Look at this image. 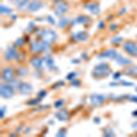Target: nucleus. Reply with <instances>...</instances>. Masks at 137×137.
Wrapping results in <instances>:
<instances>
[{
    "mask_svg": "<svg viewBox=\"0 0 137 137\" xmlns=\"http://www.w3.org/2000/svg\"><path fill=\"white\" fill-rule=\"evenodd\" d=\"M51 50V45L50 43L41 41V52H49Z\"/></svg>",
    "mask_w": 137,
    "mask_h": 137,
    "instance_id": "obj_24",
    "label": "nucleus"
},
{
    "mask_svg": "<svg viewBox=\"0 0 137 137\" xmlns=\"http://www.w3.org/2000/svg\"><path fill=\"white\" fill-rule=\"evenodd\" d=\"M13 79H14V70H13V68L11 67L5 68L2 71V79L7 82H9Z\"/></svg>",
    "mask_w": 137,
    "mask_h": 137,
    "instance_id": "obj_11",
    "label": "nucleus"
},
{
    "mask_svg": "<svg viewBox=\"0 0 137 137\" xmlns=\"http://www.w3.org/2000/svg\"><path fill=\"white\" fill-rule=\"evenodd\" d=\"M17 90L19 91V93L21 95H29L33 92V88L29 83L28 82H20L18 87H17Z\"/></svg>",
    "mask_w": 137,
    "mask_h": 137,
    "instance_id": "obj_8",
    "label": "nucleus"
},
{
    "mask_svg": "<svg viewBox=\"0 0 137 137\" xmlns=\"http://www.w3.org/2000/svg\"><path fill=\"white\" fill-rule=\"evenodd\" d=\"M118 53L115 49L113 48H110L107 50L103 51V52L100 53L98 55V59H111V60H115V58L117 57Z\"/></svg>",
    "mask_w": 137,
    "mask_h": 137,
    "instance_id": "obj_9",
    "label": "nucleus"
},
{
    "mask_svg": "<svg viewBox=\"0 0 137 137\" xmlns=\"http://www.w3.org/2000/svg\"><path fill=\"white\" fill-rule=\"evenodd\" d=\"M71 62L73 63V64H78V63L79 62V60H77V59H75V60H71Z\"/></svg>",
    "mask_w": 137,
    "mask_h": 137,
    "instance_id": "obj_50",
    "label": "nucleus"
},
{
    "mask_svg": "<svg viewBox=\"0 0 137 137\" xmlns=\"http://www.w3.org/2000/svg\"><path fill=\"white\" fill-rule=\"evenodd\" d=\"M17 73L19 75L20 77H24V76L28 75L29 71H28V70H26V68H24V67H18L17 69Z\"/></svg>",
    "mask_w": 137,
    "mask_h": 137,
    "instance_id": "obj_25",
    "label": "nucleus"
},
{
    "mask_svg": "<svg viewBox=\"0 0 137 137\" xmlns=\"http://www.w3.org/2000/svg\"><path fill=\"white\" fill-rule=\"evenodd\" d=\"M102 133H103V136H107V137H112L115 135V133H114V132H113V130L112 128H105L103 130V132H102Z\"/></svg>",
    "mask_w": 137,
    "mask_h": 137,
    "instance_id": "obj_26",
    "label": "nucleus"
},
{
    "mask_svg": "<svg viewBox=\"0 0 137 137\" xmlns=\"http://www.w3.org/2000/svg\"><path fill=\"white\" fill-rule=\"evenodd\" d=\"M123 50L127 52L129 55L132 57H136L137 56V45L132 40H128L123 43Z\"/></svg>",
    "mask_w": 137,
    "mask_h": 137,
    "instance_id": "obj_5",
    "label": "nucleus"
},
{
    "mask_svg": "<svg viewBox=\"0 0 137 137\" xmlns=\"http://www.w3.org/2000/svg\"><path fill=\"white\" fill-rule=\"evenodd\" d=\"M22 128H23V125H20V126H19V127H17V130H16V132H20V131H21L22 130Z\"/></svg>",
    "mask_w": 137,
    "mask_h": 137,
    "instance_id": "obj_51",
    "label": "nucleus"
},
{
    "mask_svg": "<svg viewBox=\"0 0 137 137\" xmlns=\"http://www.w3.org/2000/svg\"><path fill=\"white\" fill-rule=\"evenodd\" d=\"M135 91H137V87H136V88H135Z\"/></svg>",
    "mask_w": 137,
    "mask_h": 137,
    "instance_id": "obj_56",
    "label": "nucleus"
},
{
    "mask_svg": "<svg viewBox=\"0 0 137 137\" xmlns=\"http://www.w3.org/2000/svg\"><path fill=\"white\" fill-rule=\"evenodd\" d=\"M13 5H15L17 7V9L20 10L21 12H26L28 11L29 3L31 2V0H9Z\"/></svg>",
    "mask_w": 137,
    "mask_h": 137,
    "instance_id": "obj_6",
    "label": "nucleus"
},
{
    "mask_svg": "<svg viewBox=\"0 0 137 137\" xmlns=\"http://www.w3.org/2000/svg\"><path fill=\"white\" fill-rule=\"evenodd\" d=\"M64 85H65V82L63 81V80H59V81L55 82V83L53 84V86L51 87V89L56 90V89H58V88H60V87H63Z\"/></svg>",
    "mask_w": 137,
    "mask_h": 137,
    "instance_id": "obj_30",
    "label": "nucleus"
},
{
    "mask_svg": "<svg viewBox=\"0 0 137 137\" xmlns=\"http://www.w3.org/2000/svg\"><path fill=\"white\" fill-rule=\"evenodd\" d=\"M6 106H2V108H1V111H0V117H1V119H3L4 118V116H5V112H6Z\"/></svg>",
    "mask_w": 137,
    "mask_h": 137,
    "instance_id": "obj_41",
    "label": "nucleus"
},
{
    "mask_svg": "<svg viewBox=\"0 0 137 137\" xmlns=\"http://www.w3.org/2000/svg\"><path fill=\"white\" fill-rule=\"evenodd\" d=\"M106 100V97L102 94H91V96H90V101H91V103L92 104L93 106L97 107V106H100L101 104L103 103L104 101Z\"/></svg>",
    "mask_w": 137,
    "mask_h": 137,
    "instance_id": "obj_7",
    "label": "nucleus"
},
{
    "mask_svg": "<svg viewBox=\"0 0 137 137\" xmlns=\"http://www.w3.org/2000/svg\"><path fill=\"white\" fill-rule=\"evenodd\" d=\"M70 85L73 87H77V86H79L80 85V80L79 79H74L71 80V83H70Z\"/></svg>",
    "mask_w": 137,
    "mask_h": 137,
    "instance_id": "obj_36",
    "label": "nucleus"
},
{
    "mask_svg": "<svg viewBox=\"0 0 137 137\" xmlns=\"http://www.w3.org/2000/svg\"><path fill=\"white\" fill-rule=\"evenodd\" d=\"M25 43H26V39L24 38H18L17 40L15 41L14 46L15 47H20V46L24 45Z\"/></svg>",
    "mask_w": 137,
    "mask_h": 137,
    "instance_id": "obj_29",
    "label": "nucleus"
},
{
    "mask_svg": "<svg viewBox=\"0 0 137 137\" xmlns=\"http://www.w3.org/2000/svg\"><path fill=\"white\" fill-rule=\"evenodd\" d=\"M118 85V83H116V82H111V83H110V86H117Z\"/></svg>",
    "mask_w": 137,
    "mask_h": 137,
    "instance_id": "obj_54",
    "label": "nucleus"
},
{
    "mask_svg": "<svg viewBox=\"0 0 137 137\" xmlns=\"http://www.w3.org/2000/svg\"><path fill=\"white\" fill-rule=\"evenodd\" d=\"M43 7V4L40 0H31V2L29 3V8H28V11L29 12H36L38 10H39L40 8H42Z\"/></svg>",
    "mask_w": 137,
    "mask_h": 137,
    "instance_id": "obj_13",
    "label": "nucleus"
},
{
    "mask_svg": "<svg viewBox=\"0 0 137 137\" xmlns=\"http://www.w3.org/2000/svg\"><path fill=\"white\" fill-rule=\"evenodd\" d=\"M10 18H11L13 21H15V20L17 19V15H14V14L10 15Z\"/></svg>",
    "mask_w": 137,
    "mask_h": 137,
    "instance_id": "obj_49",
    "label": "nucleus"
},
{
    "mask_svg": "<svg viewBox=\"0 0 137 137\" xmlns=\"http://www.w3.org/2000/svg\"><path fill=\"white\" fill-rule=\"evenodd\" d=\"M126 11H127V8H126V7H123V9L119 11V13H118V14L120 15V16H122V15L125 14V13H126Z\"/></svg>",
    "mask_w": 137,
    "mask_h": 137,
    "instance_id": "obj_46",
    "label": "nucleus"
},
{
    "mask_svg": "<svg viewBox=\"0 0 137 137\" xmlns=\"http://www.w3.org/2000/svg\"><path fill=\"white\" fill-rule=\"evenodd\" d=\"M66 134H67V131H66L64 128H60V130L58 131V132H57V136L58 137L66 136Z\"/></svg>",
    "mask_w": 137,
    "mask_h": 137,
    "instance_id": "obj_33",
    "label": "nucleus"
},
{
    "mask_svg": "<svg viewBox=\"0 0 137 137\" xmlns=\"http://www.w3.org/2000/svg\"><path fill=\"white\" fill-rule=\"evenodd\" d=\"M53 3L55 4L54 13L57 17H62L70 8V6L65 0H53Z\"/></svg>",
    "mask_w": 137,
    "mask_h": 137,
    "instance_id": "obj_2",
    "label": "nucleus"
},
{
    "mask_svg": "<svg viewBox=\"0 0 137 137\" xmlns=\"http://www.w3.org/2000/svg\"><path fill=\"white\" fill-rule=\"evenodd\" d=\"M43 59H40L39 57H33V58L30 60V64L33 66L35 69L40 71V70H43Z\"/></svg>",
    "mask_w": 137,
    "mask_h": 137,
    "instance_id": "obj_16",
    "label": "nucleus"
},
{
    "mask_svg": "<svg viewBox=\"0 0 137 137\" xmlns=\"http://www.w3.org/2000/svg\"><path fill=\"white\" fill-rule=\"evenodd\" d=\"M55 118L60 122H65L70 118V113L66 109H61L55 113Z\"/></svg>",
    "mask_w": 137,
    "mask_h": 137,
    "instance_id": "obj_15",
    "label": "nucleus"
},
{
    "mask_svg": "<svg viewBox=\"0 0 137 137\" xmlns=\"http://www.w3.org/2000/svg\"><path fill=\"white\" fill-rule=\"evenodd\" d=\"M49 124H53V121H49Z\"/></svg>",
    "mask_w": 137,
    "mask_h": 137,
    "instance_id": "obj_55",
    "label": "nucleus"
},
{
    "mask_svg": "<svg viewBox=\"0 0 137 137\" xmlns=\"http://www.w3.org/2000/svg\"><path fill=\"white\" fill-rule=\"evenodd\" d=\"M47 20H48V21L49 22L51 25H55L56 24L55 19L53 18V17H52V16H50V15H48V17H47Z\"/></svg>",
    "mask_w": 137,
    "mask_h": 137,
    "instance_id": "obj_38",
    "label": "nucleus"
},
{
    "mask_svg": "<svg viewBox=\"0 0 137 137\" xmlns=\"http://www.w3.org/2000/svg\"><path fill=\"white\" fill-rule=\"evenodd\" d=\"M70 39H73L74 41H79V42H83L86 41L89 39V34L84 31H79L76 33H71L70 35Z\"/></svg>",
    "mask_w": 137,
    "mask_h": 137,
    "instance_id": "obj_10",
    "label": "nucleus"
},
{
    "mask_svg": "<svg viewBox=\"0 0 137 137\" xmlns=\"http://www.w3.org/2000/svg\"><path fill=\"white\" fill-rule=\"evenodd\" d=\"M91 22V18L87 16H83V15H80L79 17H77L75 19L70 20V24L74 25V24H88Z\"/></svg>",
    "mask_w": 137,
    "mask_h": 137,
    "instance_id": "obj_17",
    "label": "nucleus"
},
{
    "mask_svg": "<svg viewBox=\"0 0 137 137\" xmlns=\"http://www.w3.org/2000/svg\"><path fill=\"white\" fill-rule=\"evenodd\" d=\"M46 95H47V91L45 90H41V91H39V93H38V97H40V98H44Z\"/></svg>",
    "mask_w": 137,
    "mask_h": 137,
    "instance_id": "obj_39",
    "label": "nucleus"
},
{
    "mask_svg": "<svg viewBox=\"0 0 137 137\" xmlns=\"http://www.w3.org/2000/svg\"><path fill=\"white\" fill-rule=\"evenodd\" d=\"M104 26H105V25H104V22L102 21V20H101V21L98 23V29H103Z\"/></svg>",
    "mask_w": 137,
    "mask_h": 137,
    "instance_id": "obj_43",
    "label": "nucleus"
},
{
    "mask_svg": "<svg viewBox=\"0 0 137 137\" xmlns=\"http://www.w3.org/2000/svg\"><path fill=\"white\" fill-rule=\"evenodd\" d=\"M93 121H94V123H101V118L100 117H94Z\"/></svg>",
    "mask_w": 137,
    "mask_h": 137,
    "instance_id": "obj_47",
    "label": "nucleus"
},
{
    "mask_svg": "<svg viewBox=\"0 0 137 137\" xmlns=\"http://www.w3.org/2000/svg\"><path fill=\"white\" fill-rule=\"evenodd\" d=\"M87 58H88V56H87V53H86V52H85V53H82V54H81V59H82V60H86Z\"/></svg>",
    "mask_w": 137,
    "mask_h": 137,
    "instance_id": "obj_48",
    "label": "nucleus"
},
{
    "mask_svg": "<svg viewBox=\"0 0 137 137\" xmlns=\"http://www.w3.org/2000/svg\"><path fill=\"white\" fill-rule=\"evenodd\" d=\"M41 99L40 97H38L37 99H32V100H29V101H26V104L30 106H34V105H38L39 102H41Z\"/></svg>",
    "mask_w": 137,
    "mask_h": 137,
    "instance_id": "obj_27",
    "label": "nucleus"
},
{
    "mask_svg": "<svg viewBox=\"0 0 137 137\" xmlns=\"http://www.w3.org/2000/svg\"><path fill=\"white\" fill-rule=\"evenodd\" d=\"M64 103H65L64 100L60 99V100H58V101H56L55 102H54V108H56V109L62 108L63 106H64Z\"/></svg>",
    "mask_w": 137,
    "mask_h": 137,
    "instance_id": "obj_28",
    "label": "nucleus"
},
{
    "mask_svg": "<svg viewBox=\"0 0 137 137\" xmlns=\"http://www.w3.org/2000/svg\"><path fill=\"white\" fill-rule=\"evenodd\" d=\"M123 42V38L122 37H114V38H113L112 39V43L114 44V45H117V44H121Z\"/></svg>",
    "mask_w": 137,
    "mask_h": 137,
    "instance_id": "obj_31",
    "label": "nucleus"
},
{
    "mask_svg": "<svg viewBox=\"0 0 137 137\" xmlns=\"http://www.w3.org/2000/svg\"><path fill=\"white\" fill-rule=\"evenodd\" d=\"M127 98L131 101H133V102H136L137 103V96H127Z\"/></svg>",
    "mask_w": 137,
    "mask_h": 137,
    "instance_id": "obj_45",
    "label": "nucleus"
},
{
    "mask_svg": "<svg viewBox=\"0 0 137 137\" xmlns=\"http://www.w3.org/2000/svg\"><path fill=\"white\" fill-rule=\"evenodd\" d=\"M111 73V70L109 68L108 64L106 62H101L97 66H95L91 72L92 77L94 78H102L105 76H108Z\"/></svg>",
    "mask_w": 137,
    "mask_h": 137,
    "instance_id": "obj_1",
    "label": "nucleus"
},
{
    "mask_svg": "<svg viewBox=\"0 0 137 137\" xmlns=\"http://www.w3.org/2000/svg\"><path fill=\"white\" fill-rule=\"evenodd\" d=\"M0 94L4 99H10L14 96L15 91L14 87L10 84H1L0 87Z\"/></svg>",
    "mask_w": 137,
    "mask_h": 137,
    "instance_id": "obj_4",
    "label": "nucleus"
},
{
    "mask_svg": "<svg viewBox=\"0 0 137 137\" xmlns=\"http://www.w3.org/2000/svg\"><path fill=\"white\" fill-rule=\"evenodd\" d=\"M42 41H45V42H48V43H54L55 40L57 39V34L56 32L50 29H43L42 32H41V35L39 37Z\"/></svg>",
    "mask_w": 137,
    "mask_h": 137,
    "instance_id": "obj_3",
    "label": "nucleus"
},
{
    "mask_svg": "<svg viewBox=\"0 0 137 137\" xmlns=\"http://www.w3.org/2000/svg\"><path fill=\"white\" fill-rule=\"evenodd\" d=\"M70 20L69 19V18L60 17V20H59L58 26H59V28H60V29H64V28H66V26L70 24Z\"/></svg>",
    "mask_w": 137,
    "mask_h": 137,
    "instance_id": "obj_22",
    "label": "nucleus"
},
{
    "mask_svg": "<svg viewBox=\"0 0 137 137\" xmlns=\"http://www.w3.org/2000/svg\"><path fill=\"white\" fill-rule=\"evenodd\" d=\"M113 79H119L122 76V73L121 72H115V73H113Z\"/></svg>",
    "mask_w": 137,
    "mask_h": 137,
    "instance_id": "obj_42",
    "label": "nucleus"
},
{
    "mask_svg": "<svg viewBox=\"0 0 137 137\" xmlns=\"http://www.w3.org/2000/svg\"><path fill=\"white\" fill-rule=\"evenodd\" d=\"M77 73L76 72H70L69 74L67 75V77H66V79H68V80H72V79H74L75 78L77 77Z\"/></svg>",
    "mask_w": 137,
    "mask_h": 137,
    "instance_id": "obj_32",
    "label": "nucleus"
},
{
    "mask_svg": "<svg viewBox=\"0 0 137 137\" xmlns=\"http://www.w3.org/2000/svg\"><path fill=\"white\" fill-rule=\"evenodd\" d=\"M118 28H119V25L118 24H112V25H110V26H109V30L112 32L115 31Z\"/></svg>",
    "mask_w": 137,
    "mask_h": 137,
    "instance_id": "obj_37",
    "label": "nucleus"
},
{
    "mask_svg": "<svg viewBox=\"0 0 137 137\" xmlns=\"http://www.w3.org/2000/svg\"><path fill=\"white\" fill-rule=\"evenodd\" d=\"M136 135H137V133H136Z\"/></svg>",
    "mask_w": 137,
    "mask_h": 137,
    "instance_id": "obj_57",
    "label": "nucleus"
},
{
    "mask_svg": "<svg viewBox=\"0 0 137 137\" xmlns=\"http://www.w3.org/2000/svg\"><path fill=\"white\" fill-rule=\"evenodd\" d=\"M34 29H35V22L31 21V22H29V26L26 28V32H31V31H33Z\"/></svg>",
    "mask_w": 137,
    "mask_h": 137,
    "instance_id": "obj_34",
    "label": "nucleus"
},
{
    "mask_svg": "<svg viewBox=\"0 0 137 137\" xmlns=\"http://www.w3.org/2000/svg\"><path fill=\"white\" fill-rule=\"evenodd\" d=\"M0 11H1V15H12L13 10L9 7H7L5 5L0 6Z\"/></svg>",
    "mask_w": 137,
    "mask_h": 137,
    "instance_id": "obj_23",
    "label": "nucleus"
},
{
    "mask_svg": "<svg viewBox=\"0 0 137 137\" xmlns=\"http://www.w3.org/2000/svg\"><path fill=\"white\" fill-rule=\"evenodd\" d=\"M42 59H43V61L46 64V66H47L49 70H52L55 69V60H54V59H53L50 55H46L44 56Z\"/></svg>",
    "mask_w": 137,
    "mask_h": 137,
    "instance_id": "obj_18",
    "label": "nucleus"
},
{
    "mask_svg": "<svg viewBox=\"0 0 137 137\" xmlns=\"http://www.w3.org/2000/svg\"><path fill=\"white\" fill-rule=\"evenodd\" d=\"M123 74L128 76H135L137 75V66H131V67L125 69Z\"/></svg>",
    "mask_w": 137,
    "mask_h": 137,
    "instance_id": "obj_21",
    "label": "nucleus"
},
{
    "mask_svg": "<svg viewBox=\"0 0 137 137\" xmlns=\"http://www.w3.org/2000/svg\"><path fill=\"white\" fill-rule=\"evenodd\" d=\"M9 83H10V85L11 86H13V87H18V85H19V83L20 82L18 81V79H13L11 81H9Z\"/></svg>",
    "mask_w": 137,
    "mask_h": 137,
    "instance_id": "obj_35",
    "label": "nucleus"
},
{
    "mask_svg": "<svg viewBox=\"0 0 137 137\" xmlns=\"http://www.w3.org/2000/svg\"><path fill=\"white\" fill-rule=\"evenodd\" d=\"M121 83L122 84H123L124 86H129V87H131V86H133V83L132 82H129V81H126V80H121Z\"/></svg>",
    "mask_w": 137,
    "mask_h": 137,
    "instance_id": "obj_40",
    "label": "nucleus"
},
{
    "mask_svg": "<svg viewBox=\"0 0 137 137\" xmlns=\"http://www.w3.org/2000/svg\"><path fill=\"white\" fill-rule=\"evenodd\" d=\"M30 50L35 54L41 52V41L32 40L31 43H30Z\"/></svg>",
    "mask_w": 137,
    "mask_h": 137,
    "instance_id": "obj_20",
    "label": "nucleus"
},
{
    "mask_svg": "<svg viewBox=\"0 0 137 137\" xmlns=\"http://www.w3.org/2000/svg\"><path fill=\"white\" fill-rule=\"evenodd\" d=\"M114 60L117 62V64L119 66H128L132 63V60H131L125 58L123 55H119V54L117 55V57H116Z\"/></svg>",
    "mask_w": 137,
    "mask_h": 137,
    "instance_id": "obj_19",
    "label": "nucleus"
},
{
    "mask_svg": "<svg viewBox=\"0 0 137 137\" xmlns=\"http://www.w3.org/2000/svg\"><path fill=\"white\" fill-rule=\"evenodd\" d=\"M21 58H22L21 52H17V55H16V57H15V60H17V61H19V60H21Z\"/></svg>",
    "mask_w": 137,
    "mask_h": 137,
    "instance_id": "obj_44",
    "label": "nucleus"
},
{
    "mask_svg": "<svg viewBox=\"0 0 137 137\" xmlns=\"http://www.w3.org/2000/svg\"><path fill=\"white\" fill-rule=\"evenodd\" d=\"M17 49H16V47L12 46V47H8L7 48V50L5 52V60L7 61H11L12 60H14L16 55H17Z\"/></svg>",
    "mask_w": 137,
    "mask_h": 137,
    "instance_id": "obj_14",
    "label": "nucleus"
},
{
    "mask_svg": "<svg viewBox=\"0 0 137 137\" xmlns=\"http://www.w3.org/2000/svg\"><path fill=\"white\" fill-rule=\"evenodd\" d=\"M132 116H133V117H137V110H135V111L132 112Z\"/></svg>",
    "mask_w": 137,
    "mask_h": 137,
    "instance_id": "obj_53",
    "label": "nucleus"
},
{
    "mask_svg": "<svg viewBox=\"0 0 137 137\" xmlns=\"http://www.w3.org/2000/svg\"><path fill=\"white\" fill-rule=\"evenodd\" d=\"M132 128H134V129H137V121H136V122H134L133 123H132Z\"/></svg>",
    "mask_w": 137,
    "mask_h": 137,
    "instance_id": "obj_52",
    "label": "nucleus"
},
{
    "mask_svg": "<svg viewBox=\"0 0 137 137\" xmlns=\"http://www.w3.org/2000/svg\"><path fill=\"white\" fill-rule=\"evenodd\" d=\"M84 8L92 15H95V16L101 14V8H100L99 4H97V3H88L84 6Z\"/></svg>",
    "mask_w": 137,
    "mask_h": 137,
    "instance_id": "obj_12",
    "label": "nucleus"
}]
</instances>
